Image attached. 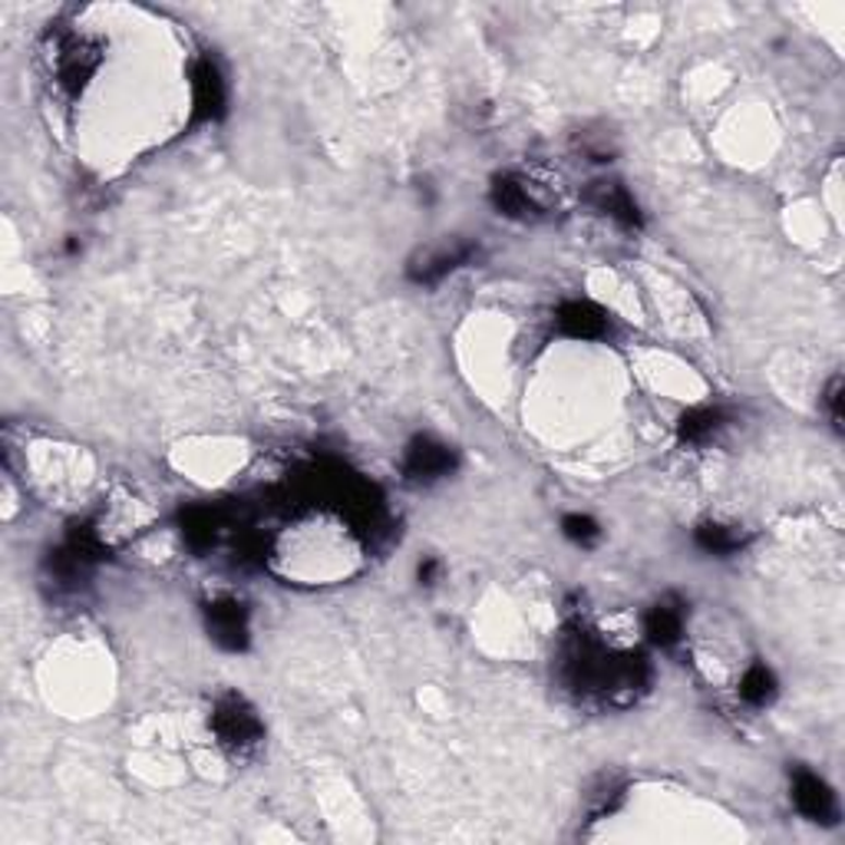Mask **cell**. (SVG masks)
Returning <instances> with one entry per match:
<instances>
[{"label": "cell", "mask_w": 845, "mask_h": 845, "mask_svg": "<svg viewBox=\"0 0 845 845\" xmlns=\"http://www.w3.org/2000/svg\"><path fill=\"white\" fill-rule=\"evenodd\" d=\"M212 731L218 737V744L231 753H249L262 744L265 737V727L258 713L241 700L234 693L221 697L212 710Z\"/></svg>", "instance_id": "6da1fadb"}, {"label": "cell", "mask_w": 845, "mask_h": 845, "mask_svg": "<svg viewBox=\"0 0 845 845\" xmlns=\"http://www.w3.org/2000/svg\"><path fill=\"white\" fill-rule=\"evenodd\" d=\"M475 245L472 241H446V245L426 249L410 262V281L417 285H439L446 275H452L456 268H462L466 262L475 258Z\"/></svg>", "instance_id": "7a4b0ae2"}, {"label": "cell", "mask_w": 845, "mask_h": 845, "mask_svg": "<svg viewBox=\"0 0 845 845\" xmlns=\"http://www.w3.org/2000/svg\"><path fill=\"white\" fill-rule=\"evenodd\" d=\"M205 625L218 648H225V651L249 648V612H245V605H238V601H231V597L212 601L205 608Z\"/></svg>", "instance_id": "3957f363"}, {"label": "cell", "mask_w": 845, "mask_h": 845, "mask_svg": "<svg viewBox=\"0 0 845 845\" xmlns=\"http://www.w3.org/2000/svg\"><path fill=\"white\" fill-rule=\"evenodd\" d=\"M456 469V452L446 443H436L430 436H417L407 446L403 456V472L413 482H439Z\"/></svg>", "instance_id": "277c9868"}, {"label": "cell", "mask_w": 845, "mask_h": 845, "mask_svg": "<svg viewBox=\"0 0 845 845\" xmlns=\"http://www.w3.org/2000/svg\"><path fill=\"white\" fill-rule=\"evenodd\" d=\"M793 802H796V809H799L809 822H819V825H835V822H838L835 793L829 789L825 780H819L816 773H809V770H802V766L793 773Z\"/></svg>", "instance_id": "5b68a950"}, {"label": "cell", "mask_w": 845, "mask_h": 845, "mask_svg": "<svg viewBox=\"0 0 845 845\" xmlns=\"http://www.w3.org/2000/svg\"><path fill=\"white\" fill-rule=\"evenodd\" d=\"M228 93H225V80L221 70L215 67V60H198L192 70V116L198 123H215L225 112Z\"/></svg>", "instance_id": "8992f818"}, {"label": "cell", "mask_w": 845, "mask_h": 845, "mask_svg": "<svg viewBox=\"0 0 845 845\" xmlns=\"http://www.w3.org/2000/svg\"><path fill=\"white\" fill-rule=\"evenodd\" d=\"M588 202H591L601 215L615 218V221L625 225V228H641V208H638V202H635L631 192H628L621 182H615V179L591 182Z\"/></svg>", "instance_id": "52a82bcc"}, {"label": "cell", "mask_w": 845, "mask_h": 845, "mask_svg": "<svg viewBox=\"0 0 845 845\" xmlns=\"http://www.w3.org/2000/svg\"><path fill=\"white\" fill-rule=\"evenodd\" d=\"M555 321H558V330L575 337V340H597V337H605L608 327H612L608 314L591 301H565L558 307Z\"/></svg>", "instance_id": "ba28073f"}, {"label": "cell", "mask_w": 845, "mask_h": 845, "mask_svg": "<svg viewBox=\"0 0 845 845\" xmlns=\"http://www.w3.org/2000/svg\"><path fill=\"white\" fill-rule=\"evenodd\" d=\"M723 426H727V410L723 407H693L680 417L677 436L690 446H700V443H710Z\"/></svg>", "instance_id": "9c48e42d"}, {"label": "cell", "mask_w": 845, "mask_h": 845, "mask_svg": "<svg viewBox=\"0 0 845 845\" xmlns=\"http://www.w3.org/2000/svg\"><path fill=\"white\" fill-rule=\"evenodd\" d=\"M493 205L499 208V215H509V218H535L539 215V205L535 198L529 195V189L512 179V176H499L493 182Z\"/></svg>", "instance_id": "30bf717a"}, {"label": "cell", "mask_w": 845, "mask_h": 845, "mask_svg": "<svg viewBox=\"0 0 845 845\" xmlns=\"http://www.w3.org/2000/svg\"><path fill=\"white\" fill-rule=\"evenodd\" d=\"M644 635L657 644V648H674L684 635V615L677 605H667V601H661V605H654L644 618Z\"/></svg>", "instance_id": "8fae6325"}, {"label": "cell", "mask_w": 845, "mask_h": 845, "mask_svg": "<svg viewBox=\"0 0 845 845\" xmlns=\"http://www.w3.org/2000/svg\"><path fill=\"white\" fill-rule=\"evenodd\" d=\"M697 545L707 552V555H734L747 545V535L737 529V526H720V522H703L697 526L693 532Z\"/></svg>", "instance_id": "7c38bea8"}, {"label": "cell", "mask_w": 845, "mask_h": 845, "mask_svg": "<svg viewBox=\"0 0 845 845\" xmlns=\"http://www.w3.org/2000/svg\"><path fill=\"white\" fill-rule=\"evenodd\" d=\"M740 697H744L750 707H766V703H773V697H776V677H773V671L763 667V664H753V667L744 674V680H740Z\"/></svg>", "instance_id": "4fadbf2b"}, {"label": "cell", "mask_w": 845, "mask_h": 845, "mask_svg": "<svg viewBox=\"0 0 845 845\" xmlns=\"http://www.w3.org/2000/svg\"><path fill=\"white\" fill-rule=\"evenodd\" d=\"M182 532H185L189 545L205 548V545H212L215 535H218V519H215L212 509H189L185 519H182Z\"/></svg>", "instance_id": "5bb4252c"}, {"label": "cell", "mask_w": 845, "mask_h": 845, "mask_svg": "<svg viewBox=\"0 0 845 845\" xmlns=\"http://www.w3.org/2000/svg\"><path fill=\"white\" fill-rule=\"evenodd\" d=\"M562 532H565V539H571V542L581 545V548H588V545H594V542L601 539L597 522H594L591 516H578V512L562 519Z\"/></svg>", "instance_id": "9a60e30c"}, {"label": "cell", "mask_w": 845, "mask_h": 845, "mask_svg": "<svg viewBox=\"0 0 845 845\" xmlns=\"http://www.w3.org/2000/svg\"><path fill=\"white\" fill-rule=\"evenodd\" d=\"M838 400H842V381H838V377H832V384H829V390H825V407H829V413H832V426H835V430H842Z\"/></svg>", "instance_id": "2e32d148"}, {"label": "cell", "mask_w": 845, "mask_h": 845, "mask_svg": "<svg viewBox=\"0 0 845 845\" xmlns=\"http://www.w3.org/2000/svg\"><path fill=\"white\" fill-rule=\"evenodd\" d=\"M436 571H439V562H436V558H426V562H420V568H417V578H420V584H433V581H436Z\"/></svg>", "instance_id": "e0dca14e"}]
</instances>
